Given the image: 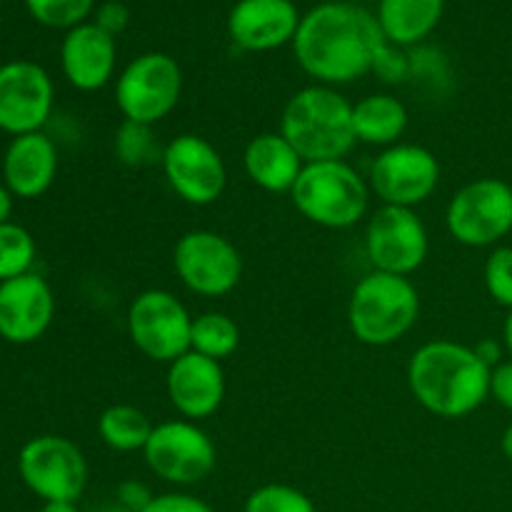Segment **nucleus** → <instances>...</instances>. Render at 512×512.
I'll list each match as a JSON object with an SVG mask.
<instances>
[{
  "instance_id": "dca6fc26",
  "label": "nucleus",
  "mask_w": 512,
  "mask_h": 512,
  "mask_svg": "<svg viewBox=\"0 0 512 512\" xmlns=\"http://www.w3.org/2000/svg\"><path fill=\"white\" fill-rule=\"evenodd\" d=\"M165 393L170 405L185 420L210 418L220 410L225 400V373L218 360L188 350L168 365L165 375Z\"/></svg>"
},
{
  "instance_id": "5701e85b",
  "label": "nucleus",
  "mask_w": 512,
  "mask_h": 512,
  "mask_svg": "<svg viewBox=\"0 0 512 512\" xmlns=\"http://www.w3.org/2000/svg\"><path fill=\"white\" fill-rule=\"evenodd\" d=\"M445 0H380L378 25L390 45H415L443 18Z\"/></svg>"
},
{
  "instance_id": "f257e3e1",
  "label": "nucleus",
  "mask_w": 512,
  "mask_h": 512,
  "mask_svg": "<svg viewBox=\"0 0 512 512\" xmlns=\"http://www.w3.org/2000/svg\"><path fill=\"white\" fill-rule=\"evenodd\" d=\"M385 45L378 18L368 10L353 3H323L303 15L293 53L315 83L338 88L373 73Z\"/></svg>"
},
{
  "instance_id": "a211bd4d",
  "label": "nucleus",
  "mask_w": 512,
  "mask_h": 512,
  "mask_svg": "<svg viewBox=\"0 0 512 512\" xmlns=\"http://www.w3.org/2000/svg\"><path fill=\"white\" fill-rule=\"evenodd\" d=\"M303 15L293 0H238L228 15V33L248 53H268L293 43Z\"/></svg>"
},
{
  "instance_id": "f8f14e48",
  "label": "nucleus",
  "mask_w": 512,
  "mask_h": 512,
  "mask_svg": "<svg viewBox=\"0 0 512 512\" xmlns=\"http://www.w3.org/2000/svg\"><path fill=\"white\" fill-rule=\"evenodd\" d=\"M438 183L440 160L425 145H390L370 163V193L378 195L383 205L415 210V205H423L438 190Z\"/></svg>"
},
{
  "instance_id": "f704fd0d",
  "label": "nucleus",
  "mask_w": 512,
  "mask_h": 512,
  "mask_svg": "<svg viewBox=\"0 0 512 512\" xmlns=\"http://www.w3.org/2000/svg\"><path fill=\"white\" fill-rule=\"evenodd\" d=\"M490 398L512 413V358L495 365L490 373Z\"/></svg>"
},
{
  "instance_id": "393cba45",
  "label": "nucleus",
  "mask_w": 512,
  "mask_h": 512,
  "mask_svg": "<svg viewBox=\"0 0 512 512\" xmlns=\"http://www.w3.org/2000/svg\"><path fill=\"white\" fill-rule=\"evenodd\" d=\"M240 348V328L230 315L210 310V313L193 318L190 330V350L205 355L210 360H228Z\"/></svg>"
},
{
  "instance_id": "423d86ee",
  "label": "nucleus",
  "mask_w": 512,
  "mask_h": 512,
  "mask_svg": "<svg viewBox=\"0 0 512 512\" xmlns=\"http://www.w3.org/2000/svg\"><path fill=\"white\" fill-rule=\"evenodd\" d=\"M183 95V70L168 53H143L130 60L115 78V105L123 120L158 125Z\"/></svg>"
},
{
  "instance_id": "aec40b11",
  "label": "nucleus",
  "mask_w": 512,
  "mask_h": 512,
  "mask_svg": "<svg viewBox=\"0 0 512 512\" xmlns=\"http://www.w3.org/2000/svg\"><path fill=\"white\" fill-rule=\"evenodd\" d=\"M55 173H58V148L48 135H18L5 150V188L18 198L43 195L53 185Z\"/></svg>"
},
{
  "instance_id": "a19ab883",
  "label": "nucleus",
  "mask_w": 512,
  "mask_h": 512,
  "mask_svg": "<svg viewBox=\"0 0 512 512\" xmlns=\"http://www.w3.org/2000/svg\"><path fill=\"white\" fill-rule=\"evenodd\" d=\"M95 512H128V510H125L123 505H118V503H115V500H113V503H108V505H100V508L95 510Z\"/></svg>"
},
{
  "instance_id": "b1692460",
  "label": "nucleus",
  "mask_w": 512,
  "mask_h": 512,
  "mask_svg": "<svg viewBox=\"0 0 512 512\" xmlns=\"http://www.w3.org/2000/svg\"><path fill=\"white\" fill-rule=\"evenodd\" d=\"M153 428L148 415L128 403L110 405L98 418L100 440L115 453H143Z\"/></svg>"
},
{
  "instance_id": "c9c22d12",
  "label": "nucleus",
  "mask_w": 512,
  "mask_h": 512,
  "mask_svg": "<svg viewBox=\"0 0 512 512\" xmlns=\"http://www.w3.org/2000/svg\"><path fill=\"white\" fill-rule=\"evenodd\" d=\"M475 353L480 355V360H483L490 370H493L495 365L503 363V360H500L503 358V348H500L495 340H483V343H478L475 345Z\"/></svg>"
},
{
  "instance_id": "2f4dec72",
  "label": "nucleus",
  "mask_w": 512,
  "mask_h": 512,
  "mask_svg": "<svg viewBox=\"0 0 512 512\" xmlns=\"http://www.w3.org/2000/svg\"><path fill=\"white\" fill-rule=\"evenodd\" d=\"M153 490L140 480H125L115 490V503L123 505L128 512H145L150 503H153Z\"/></svg>"
},
{
  "instance_id": "4c0bfd02",
  "label": "nucleus",
  "mask_w": 512,
  "mask_h": 512,
  "mask_svg": "<svg viewBox=\"0 0 512 512\" xmlns=\"http://www.w3.org/2000/svg\"><path fill=\"white\" fill-rule=\"evenodd\" d=\"M500 448H503V455L512 463V423L505 428L503 438H500Z\"/></svg>"
},
{
  "instance_id": "bb28decb",
  "label": "nucleus",
  "mask_w": 512,
  "mask_h": 512,
  "mask_svg": "<svg viewBox=\"0 0 512 512\" xmlns=\"http://www.w3.org/2000/svg\"><path fill=\"white\" fill-rule=\"evenodd\" d=\"M35 260V240L15 223L0 225V283L30 273Z\"/></svg>"
},
{
  "instance_id": "58836bf2",
  "label": "nucleus",
  "mask_w": 512,
  "mask_h": 512,
  "mask_svg": "<svg viewBox=\"0 0 512 512\" xmlns=\"http://www.w3.org/2000/svg\"><path fill=\"white\" fill-rule=\"evenodd\" d=\"M503 343H505V350H508L512 358V310L508 313V318H505V325H503Z\"/></svg>"
},
{
  "instance_id": "1a4fd4ad",
  "label": "nucleus",
  "mask_w": 512,
  "mask_h": 512,
  "mask_svg": "<svg viewBox=\"0 0 512 512\" xmlns=\"http://www.w3.org/2000/svg\"><path fill=\"white\" fill-rule=\"evenodd\" d=\"M193 315L170 290L150 288L133 298L128 308V335L138 353L153 363L170 365L190 350Z\"/></svg>"
},
{
  "instance_id": "9b49d317",
  "label": "nucleus",
  "mask_w": 512,
  "mask_h": 512,
  "mask_svg": "<svg viewBox=\"0 0 512 512\" xmlns=\"http://www.w3.org/2000/svg\"><path fill=\"white\" fill-rule=\"evenodd\" d=\"M173 268L180 283L203 298H223L243 278V258L233 240L215 230H190L175 243Z\"/></svg>"
},
{
  "instance_id": "4be33fe9",
  "label": "nucleus",
  "mask_w": 512,
  "mask_h": 512,
  "mask_svg": "<svg viewBox=\"0 0 512 512\" xmlns=\"http://www.w3.org/2000/svg\"><path fill=\"white\" fill-rule=\"evenodd\" d=\"M408 108L393 93H370L353 103V130L355 140L373 148L398 145L408 130Z\"/></svg>"
},
{
  "instance_id": "473e14b6",
  "label": "nucleus",
  "mask_w": 512,
  "mask_h": 512,
  "mask_svg": "<svg viewBox=\"0 0 512 512\" xmlns=\"http://www.w3.org/2000/svg\"><path fill=\"white\" fill-rule=\"evenodd\" d=\"M373 70L380 75V78L388 80V83H400V80L408 78L410 65H408V60H405L403 55H400L398 50L388 43L383 50H380Z\"/></svg>"
},
{
  "instance_id": "20e7f679",
  "label": "nucleus",
  "mask_w": 512,
  "mask_h": 512,
  "mask_svg": "<svg viewBox=\"0 0 512 512\" xmlns=\"http://www.w3.org/2000/svg\"><path fill=\"white\" fill-rule=\"evenodd\" d=\"M420 293L405 275L370 270L355 283L348 300V325L358 343L388 348L415 328Z\"/></svg>"
},
{
  "instance_id": "412c9836",
  "label": "nucleus",
  "mask_w": 512,
  "mask_h": 512,
  "mask_svg": "<svg viewBox=\"0 0 512 512\" xmlns=\"http://www.w3.org/2000/svg\"><path fill=\"white\" fill-rule=\"evenodd\" d=\"M243 168L250 183L258 185L265 193H288L298 183L305 168V160L290 145L280 130L275 133H258L243 153Z\"/></svg>"
},
{
  "instance_id": "4468645a",
  "label": "nucleus",
  "mask_w": 512,
  "mask_h": 512,
  "mask_svg": "<svg viewBox=\"0 0 512 512\" xmlns=\"http://www.w3.org/2000/svg\"><path fill=\"white\" fill-rule=\"evenodd\" d=\"M160 168L173 193L195 208L218 203L228 185V168L220 150L208 138L193 133L165 143Z\"/></svg>"
},
{
  "instance_id": "f03ea898",
  "label": "nucleus",
  "mask_w": 512,
  "mask_h": 512,
  "mask_svg": "<svg viewBox=\"0 0 512 512\" xmlns=\"http://www.w3.org/2000/svg\"><path fill=\"white\" fill-rule=\"evenodd\" d=\"M490 373L475 348L455 340H430L408 363L415 403L445 420L468 418L490 398Z\"/></svg>"
},
{
  "instance_id": "6e6552de",
  "label": "nucleus",
  "mask_w": 512,
  "mask_h": 512,
  "mask_svg": "<svg viewBox=\"0 0 512 512\" xmlns=\"http://www.w3.org/2000/svg\"><path fill=\"white\" fill-rule=\"evenodd\" d=\"M145 465L160 480L178 488L203 483L218 465L213 438L193 420H165L150 433L143 448Z\"/></svg>"
},
{
  "instance_id": "a878e982",
  "label": "nucleus",
  "mask_w": 512,
  "mask_h": 512,
  "mask_svg": "<svg viewBox=\"0 0 512 512\" xmlns=\"http://www.w3.org/2000/svg\"><path fill=\"white\" fill-rule=\"evenodd\" d=\"M163 148H160L158 138L153 135V125L123 120L118 133H115V155L128 168H148V165L160 163Z\"/></svg>"
},
{
  "instance_id": "c85d7f7f",
  "label": "nucleus",
  "mask_w": 512,
  "mask_h": 512,
  "mask_svg": "<svg viewBox=\"0 0 512 512\" xmlns=\"http://www.w3.org/2000/svg\"><path fill=\"white\" fill-rule=\"evenodd\" d=\"M95 0H25L30 15L48 28H75L83 25Z\"/></svg>"
},
{
  "instance_id": "0eeeda50",
  "label": "nucleus",
  "mask_w": 512,
  "mask_h": 512,
  "mask_svg": "<svg viewBox=\"0 0 512 512\" xmlns=\"http://www.w3.org/2000/svg\"><path fill=\"white\" fill-rule=\"evenodd\" d=\"M445 225L465 248H493L512 233V185L500 178L463 185L445 208Z\"/></svg>"
},
{
  "instance_id": "f3484780",
  "label": "nucleus",
  "mask_w": 512,
  "mask_h": 512,
  "mask_svg": "<svg viewBox=\"0 0 512 512\" xmlns=\"http://www.w3.org/2000/svg\"><path fill=\"white\" fill-rule=\"evenodd\" d=\"M55 315V298L40 275L25 273L0 283V338L25 345L43 338Z\"/></svg>"
},
{
  "instance_id": "ea45409f",
  "label": "nucleus",
  "mask_w": 512,
  "mask_h": 512,
  "mask_svg": "<svg viewBox=\"0 0 512 512\" xmlns=\"http://www.w3.org/2000/svg\"><path fill=\"white\" fill-rule=\"evenodd\" d=\"M40 512H78L75 503H45Z\"/></svg>"
},
{
  "instance_id": "6ab92c4d",
  "label": "nucleus",
  "mask_w": 512,
  "mask_h": 512,
  "mask_svg": "<svg viewBox=\"0 0 512 512\" xmlns=\"http://www.w3.org/2000/svg\"><path fill=\"white\" fill-rule=\"evenodd\" d=\"M118 48L115 38L95 23L75 25L60 45V65L73 88L83 93L105 88L115 75Z\"/></svg>"
},
{
  "instance_id": "ddd939ff",
  "label": "nucleus",
  "mask_w": 512,
  "mask_h": 512,
  "mask_svg": "<svg viewBox=\"0 0 512 512\" xmlns=\"http://www.w3.org/2000/svg\"><path fill=\"white\" fill-rule=\"evenodd\" d=\"M430 235L413 208L380 205L365 225V255L373 270L410 275L428 260Z\"/></svg>"
},
{
  "instance_id": "e433bc0d",
  "label": "nucleus",
  "mask_w": 512,
  "mask_h": 512,
  "mask_svg": "<svg viewBox=\"0 0 512 512\" xmlns=\"http://www.w3.org/2000/svg\"><path fill=\"white\" fill-rule=\"evenodd\" d=\"M10 213H13V193L5 185H0V225L10 223Z\"/></svg>"
},
{
  "instance_id": "cd10ccee",
  "label": "nucleus",
  "mask_w": 512,
  "mask_h": 512,
  "mask_svg": "<svg viewBox=\"0 0 512 512\" xmlns=\"http://www.w3.org/2000/svg\"><path fill=\"white\" fill-rule=\"evenodd\" d=\"M243 512H318L315 503L300 488L268 483L255 488L245 500Z\"/></svg>"
},
{
  "instance_id": "72a5a7b5",
  "label": "nucleus",
  "mask_w": 512,
  "mask_h": 512,
  "mask_svg": "<svg viewBox=\"0 0 512 512\" xmlns=\"http://www.w3.org/2000/svg\"><path fill=\"white\" fill-rule=\"evenodd\" d=\"M130 13L120 0H108L98 8V15H95V25L103 28L105 33H110L113 38H118L125 28H128Z\"/></svg>"
},
{
  "instance_id": "7ed1b4c3",
  "label": "nucleus",
  "mask_w": 512,
  "mask_h": 512,
  "mask_svg": "<svg viewBox=\"0 0 512 512\" xmlns=\"http://www.w3.org/2000/svg\"><path fill=\"white\" fill-rule=\"evenodd\" d=\"M280 133L305 163L345 160L358 145L353 130V103L330 85H308L285 103Z\"/></svg>"
},
{
  "instance_id": "7c9ffc66",
  "label": "nucleus",
  "mask_w": 512,
  "mask_h": 512,
  "mask_svg": "<svg viewBox=\"0 0 512 512\" xmlns=\"http://www.w3.org/2000/svg\"><path fill=\"white\" fill-rule=\"evenodd\" d=\"M145 512H213V508L205 500H200L198 495L163 493L155 495Z\"/></svg>"
},
{
  "instance_id": "39448f33",
  "label": "nucleus",
  "mask_w": 512,
  "mask_h": 512,
  "mask_svg": "<svg viewBox=\"0 0 512 512\" xmlns=\"http://www.w3.org/2000/svg\"><path fill=\"white\" fill-rule=\"evenodd\" d=\"M368 178L348 160H318L305 163L290 200L308 223L328 230H348L368 215Z\"/></svg>"
},
{
  "instance_id": "9d476101",
  "label": "nucleus",
  "mask_w": 512,
  "mask_h": 512,
  "mask_svg": "<svg viewBox=\"0 0 512 512\" xmlns=\"http://www.w3.org/2000/svg\"><path fill=\"white\" fill-rule=\"evenodd\" d=\"M23 483L45 503H78L88 485V463L73 440L38 435L18 455Z\"/></svg>"
},
{
  "instance_id": "2eb2a0df",
  "label": "nucleus",
  "mask_w": 512,
  "mask_h": 512,
  "mask_svg": "<svg viewBox=\"0 0 512 512\" xmlns=\"http://www.w3.org/2000/svg\"><path fill=\"white\" fill-rule=\"evenodd\" d=\"M53 110V80L38 63L13 60L0 68V130L40 133Z\"/></svg>"
},
{
  "instance_id": "c756f323",
  "label": "nucleus",
  "mask_w": 512,
  "mask_h": 512,
  "mask_svg": "<svg viewBox=\"0 0 512 512\" xmlns=\"http://www.w3.org/2000/svg\"><path fill=\"white\" fill-rule=\"evenodd\" d=\"M485 288L500 308L512 310V245H498L485 260Z\"/></svg>"
}]
</instances>
